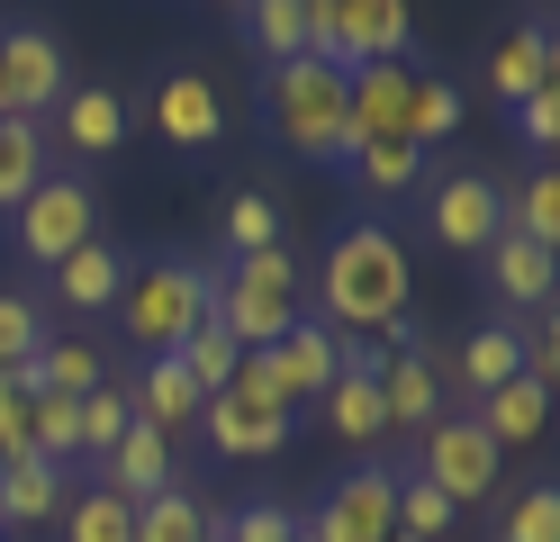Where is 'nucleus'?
<instances>
[{"label": "nucleus", "instance_id": "41", "mask_svg": "<svg viewBox=\"0 0 560 542\" xmlns=\"http://www.w3.org/2000/svg\"><path fill=\"white\" fill-rule=\"evenodd\" d=\"M27 416H37L27 371H0V461H27Z\"/></svg>", "mask_w": 560, "mask_h": 542}, {"label": "nucleus", "instance_id": "14", "mask_svg": "<svg viewBox=\"0 0 560 542\" xmlns=\"http://www.w3.org/2000/svg\"><path fill=\"white\" fill-rule=\"evenodd\" d=\"M46 145H63L73 163H91V154H118V145H127V100H118V91H100V82L63 91V100H55V127H46Z\"/></svg>", "mask_w": 560, "mask_h": 542}, {"label": "nucleus", "instance_id": "17", "mask_svg": "<svg viewBox=\"0 0 560 542\" xmlns=\"http://www.w3.org/2000/svg\"><path fill=\"white\" fill-rule=\"evenodd\" d=\"M271 371H280V397H290V407H307V397H326V380L343 371V335L326 316H299L290 335L271 344Z\"/></svg>", "mask_w": 560, "mask_h": 542}, {"label": "nucleus", "instance_id": "20", "mask_svg": "<svg viewBox=\"0 0 560 542\" xmlns=\"http://www.w3.org/2000/svg\"><path fill=\"white\" fill-rule=\"evenodd\" d=\"M100 488H118L127 506L163 497V488H172V434H154V425H127L118 443L100 452Z\"/></svg>", "mask_w": 560, "mask_h": 542}, {"label": "nucleus", "instance_id": "40", "mask_svg": "<svg viewBox=\"0 0 560 542\" xmlns=\"http://www.w3.org/2000/svg\"><path fill=\"white\" fill-rule=\"evenodd\" d=\"M218 542H299V516L280 497H254V506H235V516L218 524Z\"/></svg>", "mask_w": 560, "mask_h": 542}, {"label": "nucleus", "instance_id": "8", "mask_svg": "<svg viewBox=\"0 0 560 542\" xmlns=\"http://www.w3.org/2000/svg\"><path fill=\"white\" fill-rule=\"evenodd\" d=\"M73 91V64H63L55 27H0V118H55V100Z\"/></svg>", "mask_w": 560, "mask_h": 542}, {"label": "nucleus", "instance_id": "23", "mask_svg": "<svg viewBox=\"0 0 560 542\" xmlns=\"http://www.w3.org/2000/svg\"><path fill=\"white\" fill-rule=\"evenodd\" d=\"M470 416H479V434H488V443H498V452H524V443H534V434L551 425V389L515 371L506 389H488V397H470Z\"/></svg>", "mask_w": 560, "mask_h": 542}, {"label": "nucleus", "instance_id": "29", "mask_svg": "<svg viewBox=\"0 0 560 542\" xmlns=\"http://www.w3.org/2000/svg\"><path fill=\"white\" fill-rule=\"evenodd\" d=\"M244 46L271 64H299L307 55V0H244Z\"/></svg>", "mask_w": 560, "mask_h": 542}, {"label": "nucleus", "instance_id": "44", "mask_svg": "<svg viewBox=\"0 0 560 542\" xmlns=\"http://www.w3.org/2000/svg\"><path fill=\"white\" fill-rule=\"evenodd\" d=\"M218 10H244V0H218Z\"/></svg>", "mask_w": 560, "mask_h": 542}, {"label": "nucleus", "instance_id": "30", "mask_svg": "<svg viewBox=\"0 0 560 542\" xmlns=\"http://www.w3.org/2000/svg\"><path fill=\"white\" fill-rule=\"evenodd\" d=\"M343 163H353V181H362L371 199H407L416 181H425V154H416L407 136H371V145H353Z\"/></svg>", "mask_w": 560, "mask_h": 542}, {"label": "nucleus", "instance_id": "12", "mask_svg": "<svg viewBox=\"0 0 560 542\" xmlns=\"http://www.w3.org/2000/svg\"><path fill=\"white\" fill-rule=\"evenodd\" d=\"M154 136L172 145V154H208V145H218L226 136V100H218V82H208V72H163V82H154Z\"/></svg>", "mask_w": 560, "mask_h": 542}, {"label": "nucleus", "instance_id": "33", "mask_svg": "<svg viewBox=\"0 0 560 542\" xmlns=\"http://www.w3.org/2000/svg\"><path fill=\"white\" fill-rule=\"evenodd\" d=\"M218 235H226V253H271L280 244V199L271 191H226L218 199Z\"/></svg>", "mask_w": 560, "mask_h": 542}, {"label": "nucleus", "instance_id": "19", "mask_svg": "<svg viewBox=\"0 0 560 542\" xmlns=\"http://www.w3.org/2000/svg\"><path fill=\"white\" fill-rule=\"evenodd\" d=\"M46 280H55V308H73V316H109V308H118V289H127V253L91 235L82 253H63Z\"/></svg>", "mask_w": 560, "mask_h": 542}, {"label": "nucleus", "instance_id": "16", "mask_svg": "<svg viewBox=\"0 0 560 542\" xmlns=\"http://www.w3.org/2000/svg\"><path fill=\"white\" fill-rule=\"evenodd\" d=\"M371 371H380V361L343 344V371H335V380H326V397H317L326 425L343 434V443H362V452H371V443H389V407H380V380H371Z\"/></svg>", "mask_w": 560, "mask_h": 542}, {"label": "nucleus", "instance_id": "35", "mask_svg": "<svg viewBox=\"0 0 560 542\" xmlns=\"http://www.w3.org/2000/svg\"><path fill=\"white\" fill-rule=\"evenodd\" d=\"M498 542H560V488H551V480H534L524 497H506Z\"/></svg>", "mask_w": 560, "mask_h": 542}, {"label": "nucleus", "instance_id": "1", "mask_svg": "<svg viewBox=\"0 0 560 542\" xmlns=\"http://www.w3.org/2000/svg\"><path fill=\"white\" fill-rule=\"evenodd\" d=\"M307 289H317L326 325H343V335H389V344H407L416 263H407V244L380 227V217H353V227L326 244V263H317Z\"/></svg>", "mask_w": 560, "mask_h": 542}, {"label": "nucleus", "instance_id": "45", "mask_svg": "<svg viewBox=\"0 0 560 542\" xmlns=\"http://www.w3.org/2000/svg\"><path fill=\"white\" fill-rule=\"evenodd\" d=\"M389 542H416V533H389Z\"/></svg>", "mask_w": 560, "mask_h": 542}, {"label": "nucleus", "instance_id": "6", "mask_svg": "<svg viewBox=\"0 0 560 542\" xmlns=\"http://www.w3.org/2000/svg\"><path fill=\"white\" fill-rule=\"evenodd\" d=\"M91 235H100V199H91V181H82V172H46L37 191L10 208V244H19L37 272H55L63 253H82Z\"/></svg>", "mask_w": 560, "mask_h": 542}, {"label": "nucleus", "instance_id": "36", "mask_svg": "<svg viewBox=\"0 0 560 542\" xmlns=\"http://www.w3.org/2000/svg\"><path fill=\"white\" fill-rule=\"evenodd\" d=\"M37 344H46L37 299H27V289H0V371H27V361H37Z\"/></svg>", "mask_w": 560, "mask_h": 542}, {"label": "nucleus", "instance_id": "28", "mask_svg": "<svg viewBox=\"0 0 560 542\" xmlns=\"http://www.w3.org/2000/svg\"><path fill=\"white\" fill-rule=\"evenodd\" d=\"M55 172V145H46V127L37 118H0V217H10L37 181Z\"/></svg>", "mask_w": 560, "mask_h": 542}, {"label": "nucleus", "instance_id": "31", "mask_svg": "<svg viewBox=\"0 0 560 542\" xmlns=\"http://www.w3.org/2000/svg\"><path fill=\"white\" fill-rule=\"evenodd\" d=\"M63 542H127L136 533V506L118 497V488H100V480H82L73 497H63Z\"/></svg>", "mask_w": 560, "mask_h": 542}, {"label": "nucleus", "instance_id": "15", "mask_svg": "<svg viewBox=\"0 0 560 542\" xmlns=\"http://www.w3.org/2000/svg\"><path fill=\"white\" fill-rule=\"evenodd\" d=\"M371 380H380V407H389V434H425L443 416V371H434L425 344H398Z\"/></svg>", "mask_w": 560, "mask_h": 542}, {"label": "nucleus", "instance_id": "22", "mask_svg": "<svg viewBox=\"0 0 560 542\" xmlns=\"http://www.w3.org/2000/svg\"><path fill=\"white\" fill-rule=\"evenodd\" d=\"M127 416L154 425V434H172V425L199 416V380L182 371V353H145V371L127 380Z\"/></svg>", "mask_w": 560, "mask_h": 542}, {"label": "nucleus", "instance_id": "34", "mask_svg": "<svg viewBox=\"0 0 560 542\" xmlns=\"http://www.w3.org/2000/svg\"><path fill=\"white\" fill-rule=\"evenodd\" d=\"M452 516H462V506H452L434 480L398 470V533H416V542H443V533H452Z\"/></svg>", "mask_w": 560, "mask_h": 542}, {"label": "nucleus", "instance_id": "24", "mask_svg": "<svg viewBox=\"0 0 560 542\" xmlns=\"http://www.w3.org/2000/svg\"><path fill=\"white\" fill-rule=\"evenodd\" d=\"M542 82H560V72H551V19H524V27H506L498 46H488V91L524 100V91H542Z\"/></svg>", "mask_w": 560, "mask_h": 542}, {"label": "nucleus", "instance_id": "43", "mask_svg": "<svg viewBox=\"0 0 560 542\" xmlns=\"http://www.w3.org/2000/svg\"><path fill=\"white\" fill-rule=\"evenodd\" d=\"M524 380H560V325L551 316H534V325H524Z\"/></svg>", "mask_w": 560, "mask_h": 542}, {"label": "nucleus", "instance_id": "10", "mask_svg": "<svg viewBox=\"0 0 560 542\" xmlns=\"http://www.w3.org/2000/svg\"><path fill=\"white\" fill-rule=\"evenodd\" d=\"M425 227L443 253H488L506 235V181H488V172H443L425 181Z\"/></svg>", "mask_w": 560, "mask_h": 542}, {"label": "nucleus", "instance_id": "37", "mask_svg": "<svg viewBox=\"0 0 560 542\" xmlns=\"http://www.w3.org/2000/svg\"><path fill=\"white\" fill-rule=\"evenodd\" d=\"M235 361H244V353H235V335H226V325H218V316H208V325H199V335L182 344V371L199 380V397H218V389L235 380Z\"/></svg>", "mask_w": 560, "mask_h": 542}, {"label": "nucleus", "instance_id": "39", "mask_svg": "<svg viewBox=\"0 0 560 542\" xmlns=\"http://www.w3.org/2000/svg\"><path fill=\"white\" fill-rule=\"evenodd\" d=\"M127 425H136V416H127V389H109V380H100V389L82 397V461H100Z\"/></svg>", "mask_w": 560, "mask_h": 542}, {"label": "nucleus", "instance_id": "26", "mask_svg": "<svg viewBox=\"0 0 560 542\" xmlns=\"http://www.w3.org/2000/svg\"><path fill=\"white\" fill-rule=\"evenodd\" d=\"M100 380H109V361H100L91 335H46L37 361H27V389L37 397H91Z\"/></svg>", "mask_w": 560, "mask_h": 542}, {"label": "nucleus", "instance_id": "42", "mask_svg": "<svg viewBox=\"0 0 560 542\" xmlns=\"http://www.w3.org/2000/svg\"><path fill=\"white\" fill-rule=\"evenodd\" d=\"M515 127H524V145H534V154H542V145L560 136V82L524 91V100H515Z\"/></svg>", "mask_w": 560, "mask_h": 542}, {"label": "nucleus", "instance_id": "4", "mask_svg": "<svg viewBox=\"0 0 560 542\" xmlns=\"http://www.w3.org/2000/svg\"><path fill=\"white\" fill-rule=\"evenodd\" d=\"M127 325V344H145V353H182L208 316H218V272L208 263H154V272H127L118 289V308Z\"/></svg>", "mask_w": 560, "mask_h": 542}, {"label": "nucleus", "instance_id": "3", "mask_svg": "<svg viewBox=\"0 0 560 542\" xmlns=\"http://www.w3.org/2000/svg\"><path fill=\"white\" fill-rule=\"evenodd\" d=\"M299 316H307V272H299L290 244L226 253V272H218V325L235 335V353H271Z\"/></svg>", "mask_w": 560, "mask_h": 542}, {"label": "nucleus", "instance_id": "9", "mask_svg": "<svg viewBox=\"0 0 560 542\" xmlns=\"http://www.w3.org/2000/svg\"><path fill=\"white\" fill-rule=\"evenodd\" d=\"M398 533V470H343L317 497V516L299 524V542H389Z\"/></svg>", "mask_w": 560, "mask_h": 542}, {"label": "nucleus", "instance_id": "32", "mask_svg": "<svg viewBox=\"0 0 560 542\" xmlns=\"http://www.w3.org/2000/svg\"><path fill=\"white\" fill-rule=\"evenodd\" d=\"M452 127H462V91H452L443 72H416V82H407V118H398V136L416 145V154H434Z\"/></svg>", "mask_w": 560, "mask_h": 542}, {"label": "nucleus", "instance_id": "38", "mask_svg": "<svg viewBox=\"0 0 560 542\" xmlns=\"http://www.w3.org/2000/svg\"><path fill=\"white\" fill-rule=\"evenodd\" d=\"M506 227H515L524 244H560V181H551V172H534V181L506 199Z\"/></svg>", "mask_w": 560, "mask_h": 542}, {"label": "nucleus", "instance_id": "21", "mask_svg": "<svg viewBox=\"0 0 560 542\" xmlns=\"http://www.w3.org/2000/svg\"><path fill=\"white\" fill-rule=\"evenodd\" d=\"M63 497H73V470H55V461H0V533H19V524H55L63 516Z\"/></svg>", "mask_w": 560, "mask_h": 542}, {"label": "nucleus", "instance_id": "27", "mask_svg": "<svg viewBox=\"0 0 560 542\" xmlns=\"http://www.w3.org/2000/svg\"><path fill=\"white\" fill-rule=\"evenodd\" d=\"M127 542H218V516H208V497H199V488L172 480L163 497L136 506V533H127Z\"/></svg>", "mask_w": 560, "mask_h": 542}, {"label": "nucleus", "instance_id": "2", "mask_svg": "<svg viewBox=\"0 0 560 542\" xmlns=\"http://www.w3.org/2000/svg\"><path fill=\"white\" fill-rule=\"evenodd\" d=\"M262 127L299 163H343V64L299 55L262 72Z\"/></svg>", "mask_w": 560, "mask_h": 542}, {"label": "nucleus", "instance_id": "5", "mask_svg": "<svg viewBox=\"0 0 560 542\" xmlns=\"http://www.w3.org/2000/svg\"><path fill=\"white\" fill-rule=\"evenodd\" d=\"M407 0H307V55H326L343 72L362 64H407Z\"/></svg>", "mask_w": 560, "mask_h": 542}, {"label": "nucleus", "instance_id": "11", "mask_svg": "<svg viewBox=\"0 0 560 542\" xmlns=\"http://www.w3.org/2000/svg\"><path fill=\"white\" fill-rule=\"evenodd\" d=\"M190 425L208 434V452H218V461H280V452H290V434H299V416L254 407V397H235V389L199 397V416H190Z\"/></svg>", "mask_w": 560, "mask_h": 542}, {"label": "nucleus", "instance_id": "25", "mask_svg": "<svg viewBox=\"0 0 560 542\" xmlns=\"http://www.w3.org/2000/svg\"><path fill=\"white\" fill-rule=\"evenodd\" d=\"M515 371H524V325H515V316H498V325H479V335L462 344V361H452V389H462V407H470V397L506 389Z\"/></svg>", "mask_w": 560, "mask_h": 542}, {"label": "nucleus", "instance_id": "18", "mask_svg": "<svg viewBox=\"0 0 560 542\" xmlns=\"http://www.w3.org/2000/svg\"><path fill=\"white\" fill-rule=\"evenodd\" d=\"M479 263H488V289H498L506 316H515V308H524V316H551V244H524V235L506 227Z\"/></svg>", "mask_w": 560, "mask_h": 542}, {"label": "nucleus", "instance_id": "13", "mask_svg": "<svg viewBox=\"0 0 560 542\" xmlns=\"http://www.w3.org/2000/svg\"><path fill=\"white\" fill-rule=\"evenodd\" d=\"M407 82H416V64H362V72H343V154L371 145V136H398Z\"/></svg>", "mask_w": 560, "mask_h": 542}, {"label": "nucleus", "instance_id": "7", "mask_svg": "<svg viewBox=\"0 0 560 542\" xmlns=\"http://www.w3.org/2000/svg\"><path fill=\"white\" fill-rule=\"evenodd\" d=\"M498 470H506V452L479 434V416H470V407H443V416L425 425V461H416V480H434L452 506L498 497Z\"/></svg>", "mask_w": 560, "mask_h": 542}]
</instances>
